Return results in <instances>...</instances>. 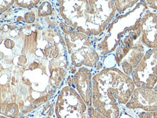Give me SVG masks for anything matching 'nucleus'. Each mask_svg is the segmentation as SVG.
Here are the masks:
<instances>
[{
	"label": "nucleus",
	"instance_id": "obj_1",
	"mask_svg": "<svg viewBox=\"0 0 157 118\" xmlns=\"http://www.w3.org/2000/svg\"><path fill=\"white\" fill-rule=\"evenodd\" d=\"M92 106L106 118H120L136 89L132 79L117 67L94 74Z\"/></svg>",
	"mask_w": 157,
	"mask_h": 118
},
{
	"label": "nucleus",
	"instance_id": "obj_2",
	"mask_svg": "<svg viewBox=\"0 0 157 118\" xmlns=\"http://www.w3.org/2000/svg\"><path fill=\"white\" fill-rule=\"evenodd\" d=\"M59 7L73 10L77 15L62 17L64 23L73 29L86 20L91 28L92 36L99 37L105 33L117 16L114 1H57Z\"/></svg>",
	"mask_w": 157,
	"mask_h": 118
},
{
	"label": "nucleus",
	"instance_id": "obj_3",
	"mask_svg": "<svg viewBox=\"0 0 157 118\" xmlns=\"http://www.w3.org/2000/svg\"><path fill=\"white\" fill-rule=\"evenodd\" d=\"M57 17L64 35L70 66L88 67L94 69L96 73L103 70V60L96 49V38L90 39L66 24L57 9Z\"/></svg>",
	"mask_w": 157,
	"mask_h": 118
},
{
	"label": "nucleus",
	"instance_id": "obj_4",
	"mask_svg": "<svg viewBox=\"0 0 157 118\" xmlns=\"http://www.w3.org/2000/svg\"><path fill=\"white\" fill-rule=\"evenodd\" d=\"M57 118H106L92 107H88L78 91L66 81L54 98Z\"/></svg>",
	"mask_w": 157,
	"mask_h": 118
},
{
	"label": "nucleus",
	"instance_id": "obj_5",
	"mask_svg": "<svg viewBox=\"0 0 157 118\" xmlns=\"http://www.w3.org/2000/svg\"><path fill=\"white\" fill-rule=\"evenodd\" d=\"M130 78L136 88L154 89L157 85V48L148 50Z\"/></svg>",
	"mask_w": 157,
	"mask_h": 118
},
{
	"label": "nucleus",
	"instance_id": "obj_6",
	"mask_svg": "<svg viewBox=\"0 0 157 118\" xmlns=\"http://www.w3.org/2000/svg\"><path fill=\"white\" fill-rule=\"evenodd\" d=\"M96 72L94 69L82 67H76L71 65L66 82L73 87L88 107H92L93 98V77Z\"/></svg>",
	"mask_w": 157,
	"mask_h": 118
},
{
	"label": "nucleus",
	"instance_id": "obj_7",
	"mask_svg": "<svg viewBox=\"0 0 157 118\" xmlns=\"http://www.w3.org/2000/svg\"><path fill=\"white\" fill-rule=\"evenodd\" d=\"M142 44L148 49L157 48V12L147 9L139 19Z\"/></svg>",
	"mask_w": 157,
	"mask_h": 118
},
{
	"label": "nucleus",
	"instance_id": "obj_8",
	"mask_svg": "<svg viewBox=\"0 0 157 118\" xmlns=\"http://www.w3.org/2000/svg\"><path fill=\"white\" fill-rule=\"evenodd\" d=\"M148 49H149L143 44L141 39H139L135 43L133 47L123 58L117 67L130 77L132 72L142 61Z\"/></svg>",
	"mask_w": 157,
	"mask_h": 118
},
{
	"label": "nucleus",
	"instance_id": "obj_9",
	"mask_svg": "<svg viewBox=\"0 0 157 118\" xmlns=\"http://www.w3.org/2000/svg\"><path fill=\"white\" fill-rule=\"evenodd\" d=\"M54 99H52L45 104V105L40 107L39 112V109H37L38 114L31 113L23 118H54L53 115H55V110H54V102L52 103Z\"/></svg>",
	"mask_w": 157,
	"mask_h": 118
},
{
	"label": "nucleus",
	"instance_id": "obj_10",
	"mask_svg": "<svg viewBox=\"0 0 157 118\" xmlns=\"http://www.w3.org/2000/svg\"><path fill=\"white\" fill-rule=\"evenodd\" d=\"M122 112L133 118H157V112H146L140 109H127L123 108Z\"/></svg>",
	"mask_w": 157,
	"mask_h": 118
},
{
	"label": "nucleus",
	"instance_id": "obj_11",
	"mask_svg": "<svg viewBox=\"0 0 157 118\" xmlns=\"http://www.w3.org/2000/svg\"><path fill=\"white\" fill-rule=\"evenodd\" d=\"M140 1H114L115 7L117 13L121 15L128 12L131 11L137 5L139 4Z\"/></svg>",
	"mask_w": 157,
	"mask_h": 118
},
{
	"label": "nucleus",
	"instance_id": "obj_12",
	"mask_svg": "<svg viewBox=\"0 0 157 118\" xmlns=\"http://www.w3.org/2000/svg\"><path fill=\"white\" fill-rule=\"evenodd\" d=\"M40 2V1H15V5H17V7H21L23 9L31 10L37 7Z\"/></svg>",
	"mask_w": 157,
	"mask_h": 118
},
{
	"label": "nucleus",
	"instance_id": "obj_13",
	"mask_svg": "<svg viewBox=\"0 0 157 118\" xmlns=\"http://www.w3.org/2000/svg\"><path fill=\"white\" fill-rule=\"evenodd\" d=\"M15 1H1V14L5 13L15 4Z\"/></svg>",
	"mask_w": 157,
	"mask_h": 118
},
{
	"label": "nucleus",
	"instance_id": "obj_14",
	"mask_svg": "<svg viewBox=\"0 0 157 118\" xmlns=\"http://www.w3.org/2000/svg\"><path fill=\"white\" fill-rule=\"evenodd\" d=\"M144 2L148 9L151 10H154L155 12H157V1H156V0H153V1L147 0V1Z\"/></svg>",
	"mask_w": 157,
	"mask_h": 118
},
{
	"label": "nucleus",
	"instance_id": "obj_15",
	"mask_svg": "<svg viewBox=\"0 0 157 118\" xmlns=\"http://www.w3.org/2000/svg\"><path fill=\"white\" fill-rule=\"evenodd\" d=\"M120 118H133L131 116H130L128 114H126L125 112H122L121 116H120Z\"/></svg>",
	"mask_w": 157,
	"mask_h": 118
},
{
	"label": "nucleus",
	"instance_id": "obj_16",
	"mask_svg": "<svg viewBox=\"0 0 157 118\" xmlns=\"http://www.w3.org/2000/svg\"><path fill=\"white\" fill-rule=\"evenodd\" d=\"M1 118H11V117H7V116H3V115H1Z\"/></svg>",
	"mask_w": 157,
	"mask_h": 118
}]
</instances>
